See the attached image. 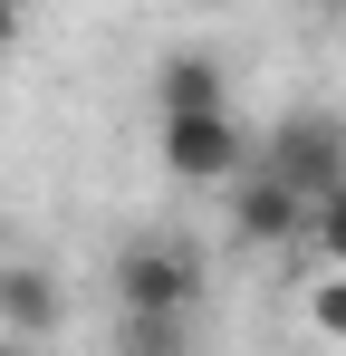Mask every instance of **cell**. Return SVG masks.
Instances as JSON below:
<instances>
[{
    "label": "cell",
    "instance_id": "10",
    "mask_svg": "<svg viewBox=\"0 0 346 356\" xmlns=\"http://www.w3.org/2000/svg\"><path fill=\"white\" fill-rule=\"evenodd\" d=\"M19 29H29V19H19V10H10V0H0V58H10V49H19Z\"/></svg>",
    "mask_w": 346,
    "mask_h": 356
},
{
    "label": "cell",
    "instance_id": "8",
    "mask_svg": "<svg viewBox=\"0 0 346 356\" xmlns=\"http://www.w3.org/2000/svg\"><path fill=\"white\" fill-rule=\"evenodd\" d=\"M308 327H318L327 347H346V270H327V280L308 289Z\"/></svg>",
    "mask_w": 346,
    "mask_h": 356
},
{
    "label": "cell",
    "instance_id": "5",
    "mask_svg": "<svg viewBox=\"0 0 346 356\" xmlns=\"http://www.w3.org/2000/svg\"><path fill=\"white\" fill-rule=\"evenodd\" d=\"M154 116H231V77H222V58H202V49L164 58V77H154Z\"/></svg>",
    "mask_w": 346,
    "mask_h": 356
},
{
    "label": "cell",
    "instance_id": "9",
    "mask_svg": "<svg viewBox=\"0 0 346 356\" xmlns=\"http://www.w3.org/2000/svg\"><path fill=\"white\" fill-rule=\"evenodd\" d=\"M308 250H318L327 270H346V193H327V202H318V222H308Z\"/></svg>",
    "mask_w": 346,
    "mask_h": 356
},
{
    "label": "cell",
    "instance_id": "3",
    "mask_svg": "<svg viewBox=\"0 0 346 356\" xmlns=\"http://www.w3.org/2000/svg\"><path fill=\"white\" fill-rule=\"evenodd\" d=\"M154 145H164V174H183V183H240L260 164V145H250L240 116H164Z\"/></svg>",
    "mask_w": 346,
    "mask_h": 356
},
{
    "label": "cell",
    "instance_id": "2",
    "mask_svg": "<svg viewBox=\"0 0 346 356\" xmlns=\"http://www.w3.org/2000/svg\"><path fill=\"white\" fill-rule=\"evenodd\" d=\"M192 308H202L192 241H125L115 250V318H192Z\"/></svg>",
    "mask_w": 346,
    "mask_h": 356
},
{
    "label": "cell",
    "instance_id": "7",
    "mask_svg": "<svg viewBox=\"0 0 346 356\" xmlns=\"http://www.w3.org/2000/svg\"><path fill=\"white\" fill-rule=\"evenodd\" d=\"M125 356H192V318H115Z\"/></svg>",
    "mask_w": 346,
    "mask_h": 356
},
{
    "label": "cell",
    "instance_id": "4",
    "mask_svg": "<svg viewBox=\"0 0 346 356\" xmlns=\"http://www.w3.org/2000/svg\"><path fill=\"white\" fill-rule=\"evenodd\" d=\"M308 222H318V202H298L288 183H270L260 164L231 183V232L250 241V250H279V241H308Z\"/></svg>",
    "mask_w": 346,
    "mask_h": 356
},
{
    "label": "cell",
    "instance_id": "6",
    "mask_svg": "<svg viewBox=\"0 0 346 356\" xmlns=\"http://www.w3.org/2000/svg\"><path fill=\"white\" fill-rule=\"evenodd\" d=\"M58 318H67V298H58L49 270H0V327H29V337H49Z\"/></svg>",
    "mask_w": 346,
    "mask_h": 356
},
{
    "label": "cell",
    "instance_id": "1",
    "mask_svg": "<svg viewBox=\"0 0 346 356\" xmlns=\"http://www.w3.org/2000/svg\"><path fill=\"white\" fill-rule=\"evenodd\" d=\"M260 174L288 183L298 202L346 193V116H337V106H298V116H279L270 135H260Z\"/></svg>",
    "mask_w": 346,
    "mask_h": 356
}]
</instances>
